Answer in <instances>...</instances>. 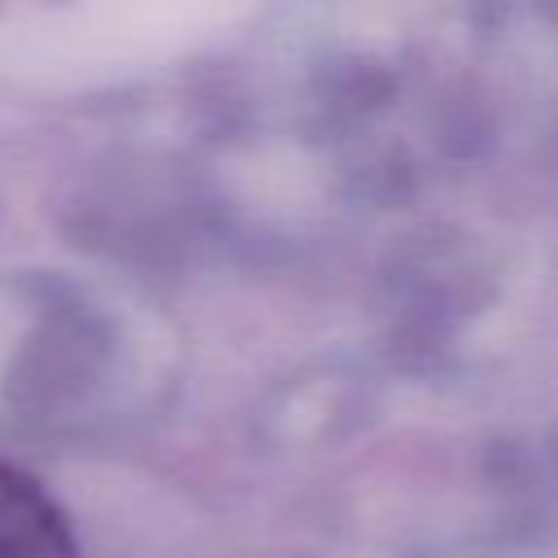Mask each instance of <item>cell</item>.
Wrapping results in <instances>:
<instances>
[{"label": "cell", "instance_id": "1", "mask_svg": "<svg viewBox=\"0 0 558 558\" xmlns=\"http://www.w3.org/2000/svg\"><path fill=\"white\" fill-rule=\"evenodd\" d=\"M0 558H78L57 501L9 462H0Z\"/></svg>", "mask_w": 558, "mask_h": 558}]
</instances>
